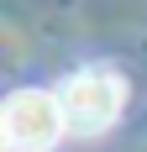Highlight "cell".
<instances>
[{
  "instance_id": "6da1fadb",
  "label": "cell",
  "mask_w": 147,
  "mask_h": 152,
  "mask_svg": "<svg viewBox=\"0 0 147 152\" xmlns=\"http://www.w3.org/2000/svg\"><path fill=\"white\" fill-rule=\"evenodd\" d=\"M63 121H68L74 137H100L110 126L121 121V105H126V89H121L116 74H105V68H84V74L63 79Z\"/></svg>"
},
{
  "instance_id": "7a4b0ae2",
  "label": "cell",
  "mask_w": 147,
  "mask_h": 152,
  "mask_svg": "<svg viewBox=\"0 0 147 152\" xmlns=\"http://www.w3.org/2000/svg\"><path fill=\"white\" fill-rule=\"evenodd\" d=\"M0 131H5V147L11 152H47V147H58V137L68 131L63 100L47 94V89H16L5 100Z\"/></svg>"
}]
</instances>
